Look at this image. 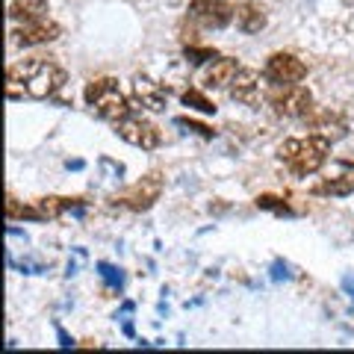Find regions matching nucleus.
I'll use <instances>...</instances> for the list:
<instances>
[{
    "label": "nucleus",
    "mask_w": 354,
    "mask_h": 354,
    "mask_svg": "<svg viewBox=\"0 0 354 354\" xmlns=\"http://www.w3.org/2000/svg\"><path fill=\"white\" fill-rule=\"evenodd\" d=\"M68 83V74L65 68H59L57 62H48L41 57L24 59L9 68L6 74V95L12 101H21V97H32V101H50L57 97L59 88Z\"/></svg>",
    "instance_id": "nucleus-1"
},
{
    "label": "nucleus",
    "mask_w": 354,
    "mask_h": 354,
    "mask_svg": "<svg viewBox=\"0 0 354 354\" xmlns=\"http://www.w3.org/2000/svg\"><path fill=\"white\" fill-rule=\"evenodd\" d=\"M278 157L295 177H310L328 162L330 142L316 136V133H310L307 139H286L278 148Z\"/></svg>",
    "instance_id": "nucleus-2"
},
{
    "label": "nucleus",
    "mask_w": 354,
    "mask_h": 354,
    "mask_svg": "<svg viewBox=\"0 0 354 354\" xmlns=\"http://www.w3.org/2000/svg\"><path fill=\"white\" fill-rule=\"evenodd\" d=\"M83 97H86V104L95 109V115L109 121V124H118L121 118L133 115V109H136V104L127 101L124 92L118 88L115 77H97V80H92L86 86Z\"/></svg>",
    "instance_id": "nucleus-3"
},
{
    "label": "nucleus",
    "mask_w": 354,
    "mask_h": 354,
    "mask_svg": "<svg viewBox=\"0 0 354 354\" xmlns=\"http://www.w3.org/2000/svg\"><path fill=\"white\" fill-rule=\"evenodd\" d=\"M269 106L281 118H307L313 113V95L301 83H286L269 88Z\"/></svg>",
    "instance_id": "nucleus-4"
},
{
    "label": "nucleus",
    "mask_w": 354,
    "mask_h": 354,
    "mask_svg": "<svg viewBox=\"0 0 354 354\" xmlns=\"http://www.w3.org/2000/svg\"><path fill=\"white\" fill-rule=\"evenodd\" d=\"M160 195H162V177L157 171H151L139 183H133L124 195H118V204L133 209V213H145V209H151L160 201Z\"/></svg>",
    "instance_id": "nucleus-5"
},
{
    "label": "nucleus",
    "mask_w": 354,
    "mask_h": 354,
    "mask_svg": "<svg viewBox=\"0 0 354 354\" xmlns=\"http://www.w3.org/2000/svg\"><path fill=\"white\" fill-rule=\"evenodd\" d=\"M189 21L204 30H225L234 21V6L227 0H192Z\"/></svg>",
    "instance_id": "nucleus-6"
},
{
    "label": "nucleus",
    "mask_w": 354,
    "mask_h": 354,
    "mask_svg": "<svg viewBox=\"0 0 354 354\" xmlns=\"http://www.w3.org/2000/svg\"><path fill=\"white\" fill-rule=\"evenodd\" d=\"M113 127H115L118 136L127 142V145L142 148V151H153V148H160V142H162L160 130L153 127L151 121L139 118V115H127V118H121L118 124H113Z\"/></svg>",
    "instance_id": "nucleus-7"
},
{
    "label": "nucleus",
    "mask_w": 354,
    "mask_h": 354,
    "mask_svg": "<svg viewBox=\"0 0 354 354\" xmlns=\"http://www.w3.org/2000/svg\"><path fill=\"white\" fill-rule=\"evenodd\" d=\"M263 77L272 86H286V83H301L307 77V65L292 57V53H272L269 62H266Z\"/></svg>",
    "instance_id": "nucleus-8"
},
{
    "label": "nucleus",
    "mask_w": 354,
    "mask_h": 354,
    "mask_svg": "<svg viewBox=\"0 0 354 354\" xmlns=\"http://www.w3.org/2000/svg\"><path fill=\"white\" fill-rule=\"evenodd\" d=\"M230 97L248 109H260L263 92H260V74L254 68H239L234 83H230Z\"/></svg>",
    "instance_id": "nucleus-9"
},
{
    "label": "nucleus",
    "mask_w": 354,
    "mask_h": 354,
    "mask_svg": "<svg viewBox=\"0 0 354 354\" xmlns=\"http://www.w3.org/2000/svg\"><path fill=\"white\" fill-rule=\"evenodd\" d=\"M15 41L21 48H36V44H48V41H57L62 36V27L57 21H48V18H39V21H30L21 30L12 32Z\"/></svg>",
    "instance_id": "nucleus-10"
},
{
    "label": "nucleus",
    "mask_w": 354,
    "mask_h": 354,
    "mask_svg": "<svg viewBox=\"0 0 354 354\" xmlns=\"http://www.w3.org/2000/svg\"><path fill=\"white\" fill-rule=\"evenodd\" d=\"M307 124H310V133H316V136H322L328 142H337L346 136V121H342L337 113H330V109H325V113H310L307 115Z\"/></svg>",
    "instance_id": "nucleus-11"
},
{
    "label": "nucleus",
    "mask_w": 354,
    "mask_h": 354,
    "mask_svg": "<svg viewBox=\"0 0 354 354\" xmlns=\"http://www.w3.org/2000/svg\"><path fill=\"white\" fill-rule=\"evenodd\" d=\"M234 21H236V27L242 32H248V36L260 32L266 24H269V18H266V9L260 3H254V0H242V3L234 6Z\"/></svg>",
    "instance_id": "nucleus-12"
},
{
    "label": "nucleus",
    "mask_w": 354,
    "mask_h": 354,
    "mask_svg": "<svg viewBox=\"0 0 354 354\" xmlns=\"http://www.w3.org/2000/svg\"><path fill=\"white\" fill-rule=\"evenodd\" d=\"M133 92L142 101V106H148L151 113H162L165 109V88L160 83H153L151 77H133Z\"/></svg>",
    "instance_id": "nucleus-13"
},
{
    "label": "nucleus",
    "mask_w": 354,
    "mask_h": 354,
    "mask_svg": "<svg viewBox=\"0 0 354 354\" xmlns=\"http://www.w3.org/2000/svg\"><path fill=\"white\" fill-rule=\"evenodd\" d=\"M41 218H59L62 213H74V209H83V198H59V195H48V198H39L36 201Z\"/></svg>",
    "instance_id": "nucleus-14"
},
{
    "label": "nucleus",
    "mask_w": 354,
    "mask_h": 354,
    "mask_svg": "<svg viewBox=\"0 0 354 354\" xmlns=\"http://www.w3.org/2000/svg\"><path fill=\"white\" fill-rule=\"evenodd\" d=\"M239 71V62L234 57H218L213 59V68L207 71V86L209 88H225L234 83V77Z\"/></svg>",
    "instance_id": "nucleus-15"
},
{
    "label": "nucleus",
    "mask_w": 354,
    "mask_h": 354,
    "mask_svg": "<svg viewBox=\"0 0 354 354\" xmlns=\"http://www.w3.org/2000/svg\"><path fill=\"white\" fill-rule=\"evenodd\" d=\"M48 15V0H12V6H9V18L12 21H39Z\"/></svg>",
    "instance_id": "nucleus-16"
},
{
    "label": "nucleus",
    "mask_w": 354,
    "mask_h": 354,
    "mask_svg": "<svg viewBox=\"0 0 354 354\" xmlns=\"http://www.w3.org/2000/svg\"><path fill=\"white\" fill-rule=\"evenodd\" d=\"M351 192H354V165H348L346 171L330 177V180L313 186V195H351Z\"/></svg>",
    "instance_id": "nucleus-17"
},
{
    "label": "nucleus",
    "mask_w": 354,
    "mask_h": 354,
    "mask_svg": "<svg viewBox=\"0 0 354 354\" xmlns=\"http://www.w3.org/2000/svg\"><path fill=\"white\" fill-rule=\"evenodd\" d=\"M180 97H183L186 106H192V109H198V113H204V115H213V113H216V104L209 101L204 92H198V88H186Z\"/></svg>",
    "instance_id": "nucleus-18"
},
{
    "label": "nucleus",
    "mask_w": 354,
    "mask_h": 354,
    "mask_svg": "<svg viewBox=\"0 0 354 354\" xmlns=\"http://www.w3.org/2000/svg\"><path fill=\"white\" fill-rule=\"evenodd\" d=\"M174 124H177V127L192 130V133H198V136H201V139H213V136H216V130H213V127L201 124V121H192V118H174Z\"/></svg>",
    "instance_id": "nucleus-19"
},
{
    "label": "nucleus",
    "mask_w": 354,
    "mask_h": 354,
    "mask_svg": "<svg viewBox=\"0 0 354 354\" xmlns=\"http://www.w3.org/2000/svg\"><path fill=\"white\" fill-rule=\"evenodd\" d=\"M216 57H218L216 48H198V44H186V59H192L195 65H201L207 59H216Z\"/></svg>",
    "instance_id": "nucleus-20"
},
{
    "label": "nucleus",
    "mask_w": 354,
    "mask_h": 354,
    "mask_svg": "<svg viewBox=\"0 0 354 354\" xmlns=\"http://www.w3.org/2000/svg\"><path fill=\"white\" fill-rule=\"evenodd\" d=\"M257 207H263V209H274V213H281V216L290 213V207H286L281 198H274V195H260V198H257Z\"/></svg>",
    "instance_id": "nucleus-21"
},
{
    "label": "nucleus",
    "mask_w": 354,
    "mask_h": 354,
    "mask_svg": "<svg viewBox=\"0 0 354 354\" xmlns=\"http://www.w3.org/2000/svg\"><path fill=\"white\" fill-rule=\"evenodd\" d=\"M97 269H101V278H104L109 286H115V290L121 286V281H124V278H121V272H118V269H113V266H109V263H101V266H97Z\"/></svg>",
    "instance_id": "nucleus-22"
},
{
    "label": "nucleus",
    "mask_w": 354,
    "mask_h": 354,
    "mask_svg": "<svg viewBox=\"0 0 354 354\" xmlns=\"http://www.w3.org/2000/svg\"><path fill=\"white\" fill-rule=\"evenodd\" d=\"M59 339H62V346H71V339H68V334H65L62 328H59Z\"/></svg>",
    "instance_id": "nucleus-23"
},
{
    "label": "nucleus",
    "mask_w": 354,
    "mask_h": 354,
    "mask_svg": "<svg viewBox=\"0 0 354 354\" xmlns=\"http://www.w3.org/2000/svg\"><path fill=\"white\" fill-rule=\"evenodd\" d=\"M346 290H351V292H354V278H346Z\"/></svg>",
    "instance_id": "nucleus-24"
}]
</instances>
